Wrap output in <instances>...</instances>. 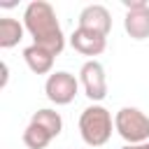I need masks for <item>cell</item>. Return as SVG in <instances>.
Wrapping results in <instances>:
<instances>
[{
    "mask_svg": "<svg viewBox=\"0 0 149 149\" xmlns=\"http://www.w3.org/2000/svg\"><path fill=\"white\" fill-rule=\"evenodd\" d=\"M23 21H26V28L28 33L33 35L35 44L51 51L54 56L63 51L65 47V40H63V33H61V26L56 21V14L51 9L49 2H42V0H35L26 7V14H23Z\"/></svg>",
    "mask_w": 149,
    "mask_h": 149,
    "instance_id": "cell-1",
    "label": "cell"
},
{
    "mask_svg": "<svg viewBox=\"0 0 149 149\" xmlns=\"http://www.w3.org/2000/svg\"><path fill=\"white\" fill-rule=\"evenodd\" d=\"M63 128V121L58 116V112L54 109H37L28 123V128L23 130V142L28 149H44L51 137H56Z\"/></svg>",
    "mask_w": 149,
    "mask_h": 149,
    "instance_id": "cell-2",
    "label": "cell"
},
{
    "mask_svg": "<svg viewBox=\"0 0 149 149\" xmlns=\"http://www.w3.org/2000/svg\"><path fill=\"white\" fill-rule=\"evenodd\" d=\"M79 130H81V137L86 144L91 147H102L109 135H112V116L105 107L100 105H93V107H86L79 116Z\"/></svg>",
    "mask_w": 149,
    "mask_h": 149,
    "instance_id": "cell-3",
    "label": "cell"
},
{
    "mask_svg": "<svg viewBox=\"0 0 149 149\" xmlns=\"http://www.w3.org/2000/svg\"><path fill=\"white\" fill-rule=\"evenodd\" d=\"M114 126L119 130V135L135 144V142H144L149 137V116H144L140 109L135 107H123L116 112V119H114Z\"/></svg>",
    "mask_w": 149,
    "mask_h": 149,
    "instance_id": "cell-4",
    "label": "cell"
},
{
    "mask_svg": "<svg viewBox=\"0 0 149 149\" xmlns=\"http://www.w3.org/2000/svg\"><path fill=\"white\" fill-rule=\"evenodd\" d=\"M128 7V14L123 19V28L126 33L133 37V40H144L149 37V5L142 2V0H135V2H126Z\"/></svg>",
    "mask_w": 149,
    "mask_h": 149,
    "instance_id": "cell-5",
    "label": "cell"
},
{
    "mask_svg": "<svg viewBox=\"0 0 149 149\" xmlns=\"http://www.w3.org/2000/svg\"><path fill=\"white\" fill-rule=\"evenodd\" d=\"M47 98L56 105H68L72 102L74 93H77V79L70 74V72H54L49 79H47Z\"/></svg>",
    "mask_w": 149,
    "mask_h": 149,
    "instance_id": "cell-6",
    "label": "cell"
},
{
    "mask_svg": "<svg viewBox=\"0 0 149 149\" xmlns=\"http://www.w3.org/2000/svg\"><path fill=\"white\" fill-rule=\"evenodd\" d=\"M81 84L84 91L91 100H102L107 93V84H105V70L98 61H88L81 65Z\"/></svg>",
    "mask_w": 149,
    "mask_h": 149,
    "instance_id": "cell-7",
    "label": "cell"
},
{
    "mask_svg": "<svg viewBox=\"0 0 149 149\" xmlns=\"http://www.w3.org/2000/svg\"><path fill=\"white\" fill-rule=\"evenodd\" d=\"M79 28L107 37V33H109V28H112V16H109V12H107L102 5H88V7H84L81 14H79Z\"/></svg>",
    "mask_w": 149,
    "mask_h": 149,
    "instance_id": "cell-8",
    "label": "cell"
},
{
    "mask_svg": "<svg viewBox=\"0 0 149 149\" xmlns=\"http://www.w3.org/2000/svg\"><path fill=\"white\" fill-rule=\"evenodd\" d=\"M74 51L84 54V56H98L105 51V37L102 35H95L91 30H84V28H77L70 37Z\"/></svg>",
    "mask_w": 149,
    "mask_h": 149,
    "instance_id": "cell-9",
    "label": "cell"
},
{
    "mask_svg": "<svg viewBox=\"0 0 149 149\" xmlns=\"http://www.w3.org/2000/svg\"><path fill=\"white\" fill-rule=\"evenodd\" d=\"M23 58H26L28 68H30L33 72H37V74L49 72L51 65H54V54L47 51V49H42V47H37V44L26 47V49H23Z\"/></svg>",
    "mask_w": 149,
    "mask_h": 149,
    "instance_id": "cell-10",
    "label": "cell"
},
{
    "mask_svg": "<svg viewBox=\"0 0 149 149\" xmlns=\"http://www.w3.org/2000/svg\"><path fill=\"white\" fill-rule=\"evenodd\" d=\"M23 37V28L19 21L14 19H0V47L9 49L14 44H19V40Z\"/></svg>",
    "mask_w": 149,
    "mask_h": 149,
    "instance_id": "cell-11",
    "label": "cell"
},
{
    "mask_svg": "<svg viewBox=\"0 0 149 149\" xmlns=\"http://www.w3.org/2000/svg\"><path fill=\"white\" fill-rule=\"evenodd\" d=\"M121 149H144V147H135V144H126V147H121Z\"/></svg>",
    "mask_w": 149,
    "mask_h": 149,
    "instance_id": "cell-12",
    "label": "cell"
},
{
    "mask_svg": "<svg viewBox=\"0 0 149 149\" xmlns=\"http://www.w3.org/2000/svg\"><path fill=\"white\" fill-rule=\"evenodd\" d=\"M142 147H144V149H149V144H142Z\"/></svg>",
    "mask_w": 149,
    "mask_h": 149,
    "instance_id": "cell-13",
    "label": "cell"
}]
</instances>
